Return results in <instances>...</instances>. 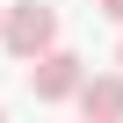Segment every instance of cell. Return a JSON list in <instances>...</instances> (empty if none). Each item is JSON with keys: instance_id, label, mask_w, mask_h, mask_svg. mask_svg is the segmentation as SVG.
I'll use <instances>...</instances> for the list:
<instances>
[{"instance_id": "cell-1", "label": "cell", "mask_w": 123, "mask_h": 123, "mask_svg": "<svg viewBox=\"0 0 123 123\" xmlns=\"http://www.w3.org/2000/svg\"><path fill=\"white\" fill-rule=\"evenodd\" d=\"M0 43H7L22 65H29V58H43V51L58 43V7H43V0H15V7H7V29H0Z\"/></svg>"}, {"instance_id": "cell-2", "label": "cell", "mask_w": 123, "mask_h": 123, "mask_svg": "<svg viewBox=\"0 0 123 123\" xmlns=\"http://www.w3.org/2000/svg\"><path fill=\"white\" fill-rule=\"evenodd\" d=\"M80 80H87V65H80L73 51H58V43H51L43 58H29V94H36V101H73Z\"/></svg>"}, {"instance_id": "cell-3", "label": "cell", "mask_w": 123, "mask_h": 123, "mask_svg": "<svg viewBox=\"0 0 123 123\" xmlns=\"http://www.w3.org/2000/svg\"><path fill=\"white\" fill-rule=\"evenodd\" d=\"M80 116H101V123H116L123 116V73H94V80H80Z\"/></svg>"}, {"instance_id": "cell-4", "label": "cell", "mask_w": 123, "mask_h": 123, "mask_svg": "<svg viewBox=\"0 0 123 123\" xmlns=\"http://www.w3.org/2000/svg\"><path fill=\"white\" fill-rule=\"evenodd\" d=\"M101 15H109V22H123V0H101Z\"/></svg>"}, {"instance_id": "cell-5", "label": "cell", "mask_w": 123, "mask_h": 123, "mask_svg": "<svg viewBox=\"0 0 123 123\" xmlns=\"http://www.w3.org/2000/svg\"><path fill=\"white\" fill-rule=\"evenodd\" d=\"M0 29H7V7H0Z\"/></svg>"}, {"instance_id": "cell-6", "label": "cell", "mask_w": 123, "mask_h": 123, "mask_svg": "<svg viewBox=\"0 0 123 123\" xmlns=\"http://www.w3.org/2000/svg\"><path fill=\"white\" fill-rule=\"evenodd\" d=\"M116 65H123V51H116Z\"/></svg>"}]
</instances>
